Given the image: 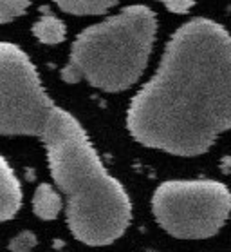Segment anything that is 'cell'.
I'll return each mask as SVG.
<instances>
[{"label": "cell", "mask_w": 231, "mask_h": 252, "mask_svg": "<svg viewBox=\"0 0 231 252\" xmlns=\"http://www.w3.org/2000/svg\"><path fill=\"white\" fill-rule=\"evenodd\" d=\"M0 76V132L44 142L76 240L92 247L114 243L128 229L132 203L121 184L108 174L83 127L49 98L20 47L2 44Z\"/></svg>", "instance_id": "cell-1"}, {"label": "cell", "mask_w": 231, "mask_h": 252, "mask_svg": "<svg viewBox=\"0 0 231 252\" xmlns=\"http://www.w3.org/2000/svg\"><path fill=\"white\" fill-rule=\"evenodd\" d=\"M130 134L175 156L203 155L231 129V36L208 18L180 26L130 102Z\"/></svg>", "instance_id": "cell-2"}, {"label": "cell", "mask_w": 231, "mask_h": 252, "mask_svg": "<svg viewBox=\"0 0 231 252\" xmlns=\"http://www.w3.org/2000/svg\"><path fill=\"white\" fill-rule=\"evenodd\" d=\"M155 15L145 6H128L116 17L78 34L62 78L85 80L96 89L119 93L139 80L155 38Z\"/></svg>", "instance_id": "cell-3"}, {"label": "cell", "mask_w": 231, "mask_h": 252, "mask_svg": "<svg viewBox=\"0 0 231 252\" xmlns=\"http://www.w3.org/2000/svg\"><path fill=\"white\" fill-rule=\"evenodd\" d=\"M152 212L168 234L206 240L217 234L231 212V192L213 180H172L152 196Z\"/></svg>", "instance_id": "cell-4"}, {"label": "cell", "mask_w": 231, "mask_h": 252, "mask_svg": "<svg viewBox=\"0 0 231 252\" xmlns=\"http://www.w3.org/2000/svg\"><path fill=\"white\" fill-rule=\"evenodd\" d=\"M22 205V189L15 176L13 169L9 167L6 158H2L0 165V220L7 221L18 212Z\"/></svg>", "instance_id": "cell-5"}, {"label": "cell", "mask_w": 231, "mask_h": 252, "mask_svg": "<svg viewBox=\"0 0 231 252\" xmlns=\"http://www.w3.org/2000/svg\"><path fill=\"white\" fill-rule=\"evenodd\" d=\"M62 192H58L52 185L42 184L34 190L33 196V211L40 220H54L62 211L63 201Z\"/></svg>", "instance_id": "cell-6"}, {"label": "cell", "mask_w": 231, "mask_h": 252, "mask_svg": "<svg viewBox=\"0 0 231 252\" xmlns=\"http://www.w3.org/2000/svg\"><path fill=\"white\" fill-rule=\"evenodd\" d=\"M33 34L42 44L54 46L65 40L67 29H65V24L54 15H44L33 24Z\"/></svg>", "instance_id": "cell-7"}, {"label": "cell", "mask_w": 231, "mask_h": 252, "mask_svg": "<svg viewBox=\"0 0 231 252\" xmlns=\"http://www.w3.org/2000/svg\"><path fill=\"white\" fill-rule=\"evenodd\" d=\"M62 11L71 15H102L118 4V0H54Z\"/></svg>", "instance_id": "cell-8"}, {"label": "cell", "mask_w": 231, "mask_h": 252, "mask_svg": "<svg viewBox=\"0 0 231 252\" xmlns=\"http://www.w3.org/2000/svg\"><path fill=\"white\" fill-rule=\"evenodd\" d=\"M31 0H0V20L4 24L26 13Z\"/></svg>", "instance_id": "cell-9"}, {"label": "cell", "mask_w": 231, "mask_h": 252, "mask_svg": "<svg viewBox=\"0 0 231 252\" xmlns=\"http://www.w3.org/2000/svg\"><path fill=\"white\" fill-rule=\"evenodd\" d=\"M34 245H36V236L29 230H24L17 238H13L11 243H9V251L11 252H29L33 251Z\"/></svg>", "instance_id": "cell-10"}, {"label": "cell", "mask_w": 231, "mask_h": 252, "mask_svg": "<svg viewBox=\"0 0 231 252\" xmlns=\"http://www.w3.org/2000/svg\"><path fill=\"white\" fill-rule=\"evenodd\" d=\"M159 2H163L168 11L177 13V15L188 13L195 4V0H159Z\"/></svg>", "instance_id": "cell-11"}]
</instances>
